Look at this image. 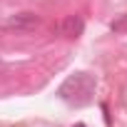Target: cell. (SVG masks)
I'll return each mask as SVG.
<instances>
[{
    "instance_id": "cell-1",
    "label": "cell",
    "mask_w": 127,
    "mask_h": 127,
    "mask_svg": "<svg viewBox=\"0 0 127 127\" xmlns=\"http://www.w3.org/2000/svg\"><path fill=\"white\" fill-rule=\"evenodd\" d=\"M37 25H40V20L35 13H18V15H10L8 20H3L0 28L8 30V32H30Z\"/></svg>"
},
{
    "instance_id": "cell-2",
    "label": "cell",
    "mask_w": 127,
    "mask_h": 127,
    "mask_svg": "<svg viewBox=\"0 0 127 127\" xmlns=\"http://www.w3.org/2000/svg\"><path fill=\"white\" fill-rule=\"evenodd\" d=\"M82 30H85V23L80 15H67L65 23H62V32L67 37H77V35H82Z\"/></svg>"
},
{
    "instance_id": "cell-3",
    "label": "cell",
    "mask_w": 127,
    "mask_h": 127,
    "mask_svg": "<svg viewBox=\"0 0 127 127\" xmlns=\"http://www.w3.org/2000/svg\"><path fill=\"white\" fill-rule=\"evenodd\" d=\"M122 28H127V18H122L120 23H112V30H122Z\"/></svg>"
}]
</instances>
